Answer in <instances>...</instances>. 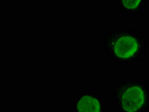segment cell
Returning <instances> with one entry per match:
<instances>
[{"instance_id":"cell-1","label":"cell","mask_w":149,"mask_h":112,"mask_svg":"<svg viewBox=\"0 0 149 112\" xmlns=\"http://www.w3.org/2000/svg\"><path fill=\"white\" fill-rule=\"evenodd\" d=\"M101 42L104 57L120 67L137 66L148 51V39L142 31L118 28L116 24L107 27Z\"/></svg>"},{"instance_id":"cell-2","label":"cell","mask_w":149,"mask_h":112,"mask_svg":"<svg viewBox=\"0 0 149 112\" xmlns=\"http://www.w3.org/2000/svg\"><path fill=\"white\" fill-rule=\"evenodd\" d=\"M109 93L117 112H149V82L140 76L114 77Z\"/></svg>"},{"instance_id":"cell-3","label":"cell","mask_w":149,"mask_h":112,"mask_svg":"<svg viewBox=\"0 0 149 112\" xmlns=\"http://www.w3.org/2000/svg\"><path fill=\"white\" fill-rule=\"evenodd\" d=\"M72 112H108L105 97L95 91L85 89L72 97Z\"/></svg>"},{"instance_id":"cell-4","label":"cell","mask_w":149,"mask_h":112,"mask_svg":"<svg viewBox=\"0 0 149 112\" xmlns=\"http://www.w3.org/2000/svg\"><path fill=\"white\" fill-rule=\"evenodd\" d=\"M117 11L120 15L138 17L148 6V0H116Z\"/></svg>"}]
</instances>
